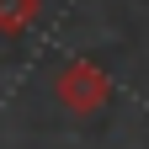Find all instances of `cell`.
I'll use <instances>...</instances> for the list:
<instances>
[{"instance_id": "cell-1", "label": "cell", "mask_w": 149, "mask_h": 149, "mask_svg": "<svg viewBox=\"0 0 149 149\" xmlns=\"http://www.w3.org/2000/svg\"><path fill=\"white\" fill-rule=\"evenodd\" d=\"M53 91H59V101L74 112V117H91V112H101L112 101V74L96 59H69L59 69V80H53Z\"/></svg>"}, {"instance_id": "cell-2", "label": "cell", "mask_w": 149, "mask_h": 149, "mask_svg": "<svg viewBox=\"0 0 149 149\" xmlns=\"http://www.w3.org/2000/svg\"><path fill=\"white\" fill-rule=\"evenodd\" d=\"M37 11H43V0H0V37H22Z\"/></svg>"}]
</instances>
